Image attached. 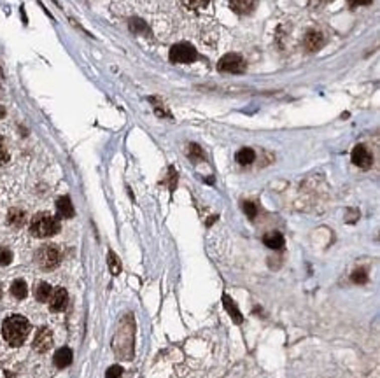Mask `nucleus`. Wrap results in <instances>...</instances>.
Masks as SVG:
<instances>
[{
	"label": "nucleus",
	"mask_w": 380,
	"mask_h": 378,
	"mask_svg": "<svg viewBox=\"0 0 380 378\" xmlns=\"http://www.w3.org/2000/svg\"><path fill=\"white\" fill-rule=\"evenodd\" d=\"M28 333H30V322L23 315H11L2 324V336L11 347L23 345Z\"/></svg>",
	"instance_id": "1"
},
{
	"label": "nucleus",
	"mask_w": 380,
	"mask_h": 378,
	"mask_svg": "<svg viewBox=\"0 0 380 378\" xmlns=\"http://www.w3.org/2000/svg\"><path fill=\"white\" fill-rule=\"evenodd\" d=\"M58 231H60V222L48 212L34 215V219L30 221V233L37 238H48V236L56 235Z\"/></svg>",
	"instance_id": "2"
},
{
	"label": "nucleus",
	"mask_w": 380,
	"mask_h": 378,
	"mask_svg": "<svg viewBox=\"0 0 380 378\" xmlns=\"http://www.w3.org/2000/svg\"><path fill=\"white\" fill-rule=\"evenodd\" d=\"M35 261H37L39 268L44 272H51L56 268L61 261V254L56 245H42L35 254Z\"/></svg>",
	"instance_id": "3"
},
{
	"label": "nucleus",
	"mask_w": 380,
	"mask_h": 378,
	"mask_svg": "<svg viewBox=\"0 0 380 378\" xmlns=\"http://www.w3.org/2000/svg\"><path fill=\"white\" fill-rule=\"evenodd\" d=\"M245 60L237 53H230L224 55L223 58L217 62V70L219 72H228V74H242L245 70Z\"/></svg>",
	"instance_id": "4"
},
{
	"label": "nucleus",
	"mask_w": 380,
	"mask_h": 378,
	"mask_svg": "<svg viewBox=\"0 0 380 378\" xmlns=\"http://www.w3.org/2000/svg\"><path fill=\"white\" fill-rule=\"evenodd\" d=\"M197 60V49L187 42L175 44L170 49V62L173 63H193Z\"/></svg>",
	"instance_id": "5"
},
{
	"label": "nucleus",
	"mask_w": 380,
	"mask_h": 378,
	"mask_svg": "<svg viewBox=\"0 0 380 378\" xmlns=\"http://www.w3.org/2000/svg\"><path fill=\"white\" fill-rule=\"evenodd\" d=\"M350 158H352V163L356 165V167L359 168H370L371 163H373V156H371V153L366 149L364 146H356L352 149V154H350Z\"/></svg>",
	"instance_id": "6"
},
{
	"label": "nucleus",
	"mask_w": 380,
	"mask_h": 378,
	"mask_svg": "<svg viewBox=\"0 0 380 378\" xmlns=\"http://www.w3.org/2000/svg\"><path fill=\"white\" fill-rule=\"evenodd\" d=\"M51 345H53L51 331H49L48 327H41L34 338V348L37 352H41V354H44V352H48L49 348H51Z\"/></svg>",
	"instance_id": "7"
},
{
	"label": "nucleus",
	"mask_w": 380,
	"mask_h": 378,
	"mask_svg": "<svg viewBox=\"0 0 380 378\" xmlns=\"http://www.w3.org/2000/svg\"><path fill=\"white\" fill-rule=\"evenodd\" d=\"M68 303V294L63 287H56V289L51 293V298H49V308L51 312H61Z\"/></svg>",
	"instance_id": "8"
},
{
	"label": "nucleus",
	"mask_w": 380,
	"mask_h": 378,
	"mask_svg": "<svg viewBox=\"0 0 380 378\" xmlns=\"http://www.w3.org/2000/svg\"><path fill=\"white\" fill-rule=\"evenodd\" d=\"M256 6H258V0H230L231 11L240 14V16H244V14H251L252 11L256 9Z\"/></svg>",
	"instance_id": "9"
},
{
	"label": "nucleus",
	"mask_w": 380,
	"mask_h": 378,
	"mask_svg": "<svg viewBox=\"0 0 380 378\" xmlns=\"http://www.w3.org/2000/svg\"><path fill=\"white\" fill-rule=\"evenodd\" d=\"M56 210H58V215H60V217H63V219L74 217V205H72V201H70V198H68V196L58 198Z\"/></svg>",
	"instance_id": "10"
},
{
	"label": "nucleus",
	"mask_w": 380,
	"mask_h": 378,
	"mask_svg": "<svg viewBox=\"0 0 380 378\" xmlns=\"http://www.w3.org/2000/svg\"><path fill=\"white\" fill-rule=\"evenodd\" d=\"M72 359H74V354H72V350L68 347H63L60 348V350L54 354V366L56 368H67V366H70Z\"/></svg>",
	"instance_id": "11"
},
{
	"label": "nucleus",
	"mask_w": 380,
	"mask_h": 378,
	"mask_svg": "<svg viewBox=\"0 0 380 378\" xmlns=\"http://www.w3.org/2000/svg\"><path fill=\"white\" fill-rule=\"evenodd\" d=\"M303 44H305V48L309 49V51H317V49L323 48L324 37L319 34V32H309V34L305 35V41H303Z\"/></svg>",
	"instance_id": "12"
},
{
	"label": "nucleus",
	"mask_w": 380,
	"mask_h": 378,
	"mask_svg": "<svg viewBox=\"0 0 380 378\" xmlns=\"http://www.w3.org/2000/svg\"><path fill=\"white\" fill-rule=\"evenodd\" d=\"M263 243H265V245L268 247V249L280 250L282 247H284V236H282L278 231L266 233V235L263 236Z\"/></svg>",
	"instance_id": "13"
},
{
	"label": "nucleus",
	"mask_w": 380,
	"mask_h": 378,
	"mask_svg": "<svg viewBox=\"0 0 380 378\" xmlns=\"http://www.w3.org/2000/svg\"><path fill=\"white\" fill-rule=\"evenodd\" d=\"M51 286H49L48 282H39L37 286L34 287V294H35V300L41 301V303H46V301H49V298H51Z\"/></svg>",
	"instance_id": "14"
},
{
	"label": "nucleus",
	"mask_w": 380,
	"mask_h": 378,
	"mask_svg": "<svg viewBox=\"0 0 380 378\" xmlns=\"http://www.w3.org/2000/svg\"><path fill=\"white\" fill-rule=\"evenodd\" d=\"M223 303H224V308L228 310V314H230V317L231 319L235 320L237 324H242L244 322V317H242V314L238 312V308H237V305H235V301L231 300L228 294H224L223 296Z\"/></svg>",
	"instance_id": "15"
},
{
	"label": "nucleus",
	"mask_w": 380,
	"mask_h": 378,
	"mask_svg": "<svg viewBox=\"0 0 380 378\" xmlns=\"http://www.w3.org/2000/svg\"><path fill=\"white\" fill-rule=\"evenodd\" d=\"M27 221V215L21 208H11L9 214H7V222H9L13 228H21Z\"/></svg>",
	"instance_id": "16"
},
{
	"label": "nucleus",
	"mask_w": 380,
	"mask_h": 378,
	"mask_svg": "<svg viewBox=\"0 0 380 378\" xmlns=\"http://www.w3.org/2000/svg\"><path fill=\"white\" fill-rule=\"evenodd\" d=\"M11 294H13L16 300H23V298H27L28 294V286L25 280L18 279L13 282V286H11Z\"/></svg>",
	"instance_id": "17"
},
{
	"label": "nucleus",
	"mask_w": 380,
	"mask_h": 378,
	"mask_svg": "<svg viewBox=\"0 0 380 378\" xmlns=\"http://www.w3.org/2000/svg\"><path fill=\"white\" fill-rule=\"evenodd\" d=\"M237 161L240 165H251L252 161L256 160V154H254V151L252 149H249V147H244V149H240L237 153Z\"/></svg>",
	"instance_id": "18"
},
{
	"label": "nucleus",
	"mask_w": 380,
	"mask_h": 378,
	"mask_svg": "<svg viewBox=\"0 0 380 378\" xmlns=\"http://www.w3.org/2000/svg\"><path fill=\"white\" fill-rule=\"evenodd\" d=\"M107 265L112 275H119V273H121V261H119V258L112 250H109L107 254Z\"/></svg>",
	"instance_id": "19"
},
{
	"label": "nucleus",
	"mask_w": 380,
	"mask_h": 378,
	"mask_svg": "<svg viewBox=\"0 0 380 378\" xmlns=\"http://www.w3.org/2000/svg\"><path fill=\"white\" fill-rule=\"evenodd\" d=\"M209 2H211V0H182L184 7H187V9H191V11L204 9V7L209 6Z\"/></svg>",
	"instance_id": "20"
},
{
	"label": "nucleus",
	"mask_w": 380,
	"mask_h": 378,
	"mask_svg": "<svg viewBox=\"0 0 380 378\" xmlns=\"http://www.w3.org/2000/svg\"><path fill=\"white\" fill-rule=\"evenodd\" d=\"M352 282L354 284H366L368 282V272L364 268H357L356 272L352 273Z\"/></svg>",
	"instance_id": "21"
},
{
	"label": "nucleus",
	"mask_w": 380,
	"mask_h": 378,
	"mask_svg": "<svg viewBox=\"0 0 380 378\" xmlns=\"http://www.w3.org/2000/svg\"><path fill=\"white\" fill-rule=\"evenodd\" d=\"M187 154H189V158L193 161H198L204 158V151H202L200 146H197V144H189V147H187Z\"/></svg>",
	"instance_id": "22"
},
{
	"label": "nucleus",
	"mask_w": 380,
	"mask_h": 378,
	"mask_svg": "<svg viewBox=\"0 0 380 378\" xmlns=\"http://www.w3.org/2000/svg\"><path fill=\"white\" fill-rule=\"evenodd\" d=\"M11 261H13V252L6 249V247H2L0 249V266H7Z\"/></svg>",
	"instance_id": "23"
},
{
	"label": "nucleus",
	"mask_w": 380,
	"mask_h": 378,
	"mask_svg": "<svg viewBox=\"0 0 380 378\" xmlns=\"http://www.w3.org/2000/svg\"><path fill=\"white\" fill-rule=\"evenodd\" d=\"M244 212L247 214L249 219H254L256 214H258V207L252 201H244Z\"/></svg>",
	"instance_id": "24"
},
{
	"label": "nucleus",
	"mask_w": 380,
	"mask_h": 378,
	"mask_svg": "<svg viewBox=\"0 0 380 378\" xmlns=\"http://www.w3.org/2000/svg\"><path fill=\"white\" fill-rule=\"evenodd\" d=\"M121 375H123V368L118 364L111 366L106 371V378H121Z\"/></svg>",
	"instance_id": "25"
},
{
	"label": "nucleus",
	"mask_w": 380,
	"mask_h": 378,
	"mask_svg": "<svg viewBox=\"0 0 380 378\" xmlns=\"http://www.w3.org/2000/svg\"><path fill=\"white\" fill-rule=\"evenodd\" d=\"M7 160H9V153H7L6 146H4V140H2V137H0V165L7 163Z\"/></svg>",
	"instance_id": "26"
},
{
	"label": "nucleus",
	"mask_w": 380,
	"mask_h": 378,
	"mask_svg": "<svg viewBox=\"0 0 380 378\" xmlns=\"http://www.w3.org/2000/svg\"><path fill=\"white\" fill-rule=\"evenodd\" d=\"M373 0H347V4H349L350 7H361V6H368V4H371Z\"/></svg>",
	"instance_id": "27"
},
{
	"label": "nucleus",
	"mask_w": 380,
	"mask_h": 378,
	"mask_svg": "<svg viewBox=\"0 0 380 378\" xmlns=\"http://www.w3.org/2000/svg\"><path fill=\"white\" fill-rule=\"evenodd\" d=\"M4 116H6V109H4V107L0 105V119H2Z\"/></svg>",
	"instance_id": "28"
},
{
	"label": "nucleus",
	"mask_w": 380,
	"mask_h": 378,
	"mask_svg": "<svg viewBox=\"0 0 380 378\" xmlns=\"http://www.w3.org/2000/svg\"><path fill=\"white\" fill-rule=\"evenodd\" d=\"M321 2H329V0H321Z\"/></svg>",
	"instance_id": "29"
},
{
	"label": "nucleus",
	"mask_w": 380,
	"mask_h": 378,
	"mask_svg": "<svg viewBox=\"0 0 380 378\" xmlns=\"http://www.w3.org/2000/svg\"><path fill=\"white\" fill-rule=\"evenodd\" d=\"M0 296H2V291H0Z\"/></svg>",
	"instance_id": "30"
}]
</instances>
